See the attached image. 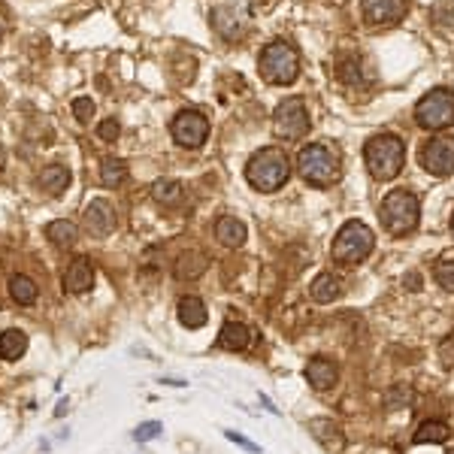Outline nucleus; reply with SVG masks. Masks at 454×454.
Listing matches in <instances>:
<instances>
[{
	"label": "nucleus",
	"instance_id": "nucleus-20",
	"mask_svg": "<svg viewBox=\"0 0 454 454\" xmlns=\"http://www.w3.org/2000/svg\"><path fill=\"white\" fill-rule=\"evenodd\" d=\"M309 294L315 303H333L342 294V279L333 276V272H318L315 282L309 285Z\"/></svg>",
	"mask_w": 454,
	"mask_h": 454
},
{
	"label": "nucleus",
	"instance_id": "nucleus-27",
	"mask_svg": "<svg viewBox=\"0 0 454 454\" xmlns=\"http://www.w3.org/2000/svg\"><path fill=\"white\" fill-rule=\"evenodd\" d=\"M125 179H127V167H125V160H118V158H106L103 164H100V182H103L106 188H118Z\"/></svg>",
	"mask_w": 454,
	"mask_h": 454
},
{
	"label": "nucleus",
	"instance_id": "nucleus-19",
	"mask_svg": "<svg viewBox=\"0 0 454 454\" xmlns=\"http://www.w3.org/2000/svg\"><path fill=\"white\" fill-rule=\"evenodd\" d=\"M248 342H251V330L242 321H227L218 333V346L227 351H242V348H248Z\"/></svg>",
	"mask_w": 454,
	"mask_h": 454
},
{
	"label": "nucleus",
	"instance_id": "nucleus-35",
	"mask_svg": "<svg viewBox=\"0 0 454 454\" xmlns=\"http://www.w3.org/2000/svg\"><path fill=\"white\" fill-rule=\"evenodd\" d=\"M225 436L230 439V442H237L239 448H246V451H251V454H260V446H255L251 439H246L242 433H237V430H225Z\"/></svg>",
	"mask_w": 454,
	"mask_h": 454
},
{
	"label": "nucleus",
	"instance_id": "nucleus-12",
	"mask_svg": "<svg viewBox=\"0 0 454 454\" xmlns=\"http://www.w3.org/2000/svg\"><path fill=\"white\" fill-rule=\"evenodd\" d=\"M85 225L94 237H109L115 230V209L106 197H94L85 206Z\"/></svg>",
	"mask_w": 454,
	"mask_h": 454
},
{
	"label": "nucleus",
	"instance_id": "nucleus-29",
	"mask_svg": "<svg viewBox=\"0 0 454 454\" xmlns=\"http://www.w3.org/2000/svg\"><path fill=\"white\" fill-rule=\"evenodd\" d=\"M151 197H155L158 203H164V206L179 203L182 200V185L176 179H158L155 185H151Z\"/></svg>",
	"mask_w": 454,
	"mask_h": 454
},
{
	"label": "nucleus",
	"instance_id": "nucleus-6",
	"mask_svg": "<svg viewBox=\"0 0 454 454\" xmlns=\"http://www.w3.org/2000/svg\"><path fill=\"white\" fill-rule=\"evenodd\" d=\"M372 246H376V237L363 221H346L336 239H333L330 258L339 260V264H360L363 258H370Z\"/></svg>",
	"mask_w": 454,
	"mask_h": 454
},
{
	"label": "nucleus",
	"instance_id": "nucleus-33",
	"mask_svg": "<svg viewBox=\"0 0 454 454\" xmlns=\"http://www.w3.org/2000/svg\"><path fill=\"white\" fill-rule=\"evenodd\" d=\"M73 115H76V121L88 125L91 115H94V100H91V97H76L73 100Z\"/></svg>",
	"mask_w": 454,
	"mask_h": 454
},
{
	"label": "nucleus",
	"instance_id": "nucleus-26",
	"mask_svg": "<svg viewBox=\"0 0 454 454\" xmlns=\"http://www.w3.org/2000/svg\"><path fill=\"white\" fill-rule=\"evenodd\" d=\"M448 424L446 421H424L421 427H418V433H415V442L418 446H439V442H446L448 439Z\"/></svg>",
	"mask_w": 454,
	"mask_h": 454
},
{
	"label": "nucleus",
	"instance_id": "nucleus-31",
	"mask_svg": "<svg viewBox=\"0 0 454 454\" xmlns=\"http://www.w3.org/2000/svg\"><path fill=\"white\" fill-rule=\"evenodd\" d=\"M339 79L346 85H351V88H360L363 85V64H360L358 58H348L346 64L339 67Z\"/></svg>",
	"mask_w": 454,
	"mask_h": 454
},
{
	"label": "nucleus",
	"instance_id": "nucleus-1",
	"mask_svg": "<svg viewBox=\"0 0 454 454\" xmlns=\"http://www.w3.org/2000/svg\"><path fill=\"white\" fill-rule=\"evenodd\" d=\"M363 160H367V170L379 182H391L393 176H400L403 164H406V146L393 134H379L363 149Z\"/></svg>",
	"mask_w": 454,
	"mask_h": 454
},
{
	"label": "nucleus",
	"instance_id": "nucleus-21",
	"mask_svg": "<svg viewBox=\"0 0 454 454\" xmlns=\"http://www.w3.org/2000/svg\"><path fill=\"white\" fill-rule=\"evenodd\" d=\"M206 267H209V260H206V255H200V251H185L179 260H176V279H182V282H194V279H200L206 272Z\"/></svg>",
	"mask_w": 454,
	"mask_h": 454
},
{
	"label": "nucleus",
	"instance_id": "nucleus-16",
	"mask_svg": "<svg viewBox=\"0 0 454 454\" xmlns=\"http://www.w3.org/2000/svg\"><path fill=\"white\" fill-rule=\"evenodd\" d=\"M309 433H312V436H315L327 451H339L342 446H346L342 427H339L336 421H330V418H312V421H309Z\"/></svg>",
	"mask_w": 454,
	"mask_h": 454
},
{
	"label": "nucleus",
	"instance_id": "nucleus-32",
	"mask_svg": "<svg viewBox=\"0 0 454 454\" xmlns=\"http://www.w3.org/2000/svg\"><path fill=\"white\" fill-rule=\"evenodd\" d=\"M160 433H164V424H160V421H143L134 430V439L137 442H151V439H158Z\"/></svg>",
	"mask_w": 454,
	"mask_h": 454
},
{
	"label": "nucleus",
	"instance_id": "nucleus-30",
	"mask_svg": "<svg viewBox=\"0 0 454 454\" xmlns=\"http://www.w3.org/2000/svg\"><path fill=\"white\" fill-rule=\"evenodd\" d=\"M430 18L439 27H454V0H433Z\"/></svg>",
	"mask_w": 454,
	"mask_h": 454
},
{
	"label": "nucleus",
	"instance_id": "nucleus-38",
	"mask_svg": "<svg viewBox=\"0 0 454 454\" xmlns=\"http://www.w3.org/2000/svg\"><path fill=\"white\" fill-rule=\"evenodd\" d=\"M260 403H264V409H267V412H272V415H279V409L270 403V397H260Z\"/></svg>",
	"mask_w": 454,
	"mask_h": 454
},
{
	"label": "nucleus",
	"instance_id": "nucleus-9",
	"mask_svg": "<svg viewBox=\"0 0 454 454\" xmlns=\"http://www.w3.org/2000/svg\"><path fill=\"white\" fill-rule=\"evenodd\" d=\"M170 134H173V139L179 146L200 149L209 137V121H206L203 113H197V109H182V113L173 118V125H170Z\"/></svg>",
	"mask_w": 454,
	"mask_h": 454
},
{
	"label": "nucleus",
	"instance_id": "nucleus-13",
	"mask_svg": "<svg viewBox=\"0 0 454 454\" xmlns=\"http://www.w3.org/2000/svg\"><path fill=\"white\" fill-rule=\"evenodd\" d=\"M61 285H64V291H70V294H85V291L94 288V264H91L88 258H76L73 264L64 270Z\"/></svg>",
	"mask_w": 454,
	"mask_h": 454
},
{
	"label": "nucleus",
	"instance_id": "nucleus-11",
	"mask_svg": "<svg viewBox=\"0 0 454 454\" xmlns=\"http://www.w3.org/2000/svg\"><path fill=\"white\" fill-rule=\"evenodd\" d=\"M363 9V18H367V25L372 27H391L397 25L403 15H406V0H363L360 4Z\"/></svg>",
	"mask_w": 454,
	"mask_h": 454
},
{
	"label": "nucleus",
	"instance_id": "nucleus-43",
	"mask_svg": "<svg viewBox=\"0 0 454 454\" xmlns=\"http://www.w3.org/2000/svg\"><path fill=\"white\" fill-rule=\"evenodd\" d=\"M448 454H454V448H451V451H448Z\"/></svg>",
	"mask_w": 454,
	"mask_h": 454
},
{
	"label": "nucleus",
	"instance_id": "nucleus-2",
	"mask_svg": "<svg viewBox=\"0 0 454 454\" xmlns=\"http://www.w3.org/2000/svg\"><path fill=\"white\" fill-rule=\"evenodd\" d=\"M288 176H291V160H288L285 151L276 149V146L260 149L246 167V179L258 191H276V188L285 185Z\"/></svg>",
	"mask_w": 454,
	"mask_h": 454
},
{
	"label": "nucleus",
	"instance_id": "nucleus-37",
	"mask_svg": "<svg viewBox=\"0 0 454 454\" xmlns=\"http://www.w3.org/2000/svg\"><path fill=\"white\" fill-rule=\"evenodd\" d=\"M67 409H70V403H67V400H61V403H58V409H55V418H64V415H67Z\"/></svg>",
	"mask_w": 454,
	"mask_h": 454
},
{
	"label": "nucleus",
	"instance_id": "nucleus-14",
	"mask_svg": "<svg viewBox=\"0 0 454 454\" xmlns=\"http://www.w3.org/2000/svg\"><path fill=\"white\" fill-rule=\"evenodd\" d=\"M246 13L239 6H215L212 9V27L218 30L225 39H237L246 30Z\"/></svg>",
	"mask_w": 454,
	"mask_h": 454
},
{
	"label": "nucleus",
	"instance_id": "nucleus-36",
	"mask_svg": "<svg viewBox=\"0 0 454 454\" xmlns=\"http://www.w3.org/2000/svg\"><path fill=\"white\" fill-rule=\"evenodd\" d=\"M403 285L409 291H421V276L418 272H406V276H403Z\"/></svg>",
	"mask_w": 454,
	"mask_h": 454
},
{
	"label": "nucleus",
	"instance_id": "nucleus-17",
	"mask_svg": "<svg viewBox=\"0 0 454 454\" xmlns=\"http://www.w3.org/2000/svg\"><path fill=\"white\" fill-rule=\"evenodd\" d=\"M176 312H179V324H182V327H188V330L203 327V324H206V318H209V312H206V306H203V300L194 297V294L182 297Z\"/></svg>",
	"mask_w": 454,
	"mask_h": 454
},
{
	"label": "nucleus",
	"instance_id": "nucleus-3",
	"mask_svg": "<svg viewBox=\"0 0 454 454\" xmlns=\"http://www.w3.org/2000/svg\"><path fill=\"white\" fill-rule=\"evenodd\" d=\"M297 170H300L303 179L312 182V185L327 188V185H333V182L339 179V158H336V151H330L327 146L309 143V146L300 149Z\"/></svg>",
	"mask_w": 454,
	"mask_h": 454
},
{
	"label": "nucleus",
	"instance_id": "nucleus-7",
	"mask_svg": "<svg viewBox=\"0 0 454 454\" xmlns=\"http://www.w3.org/2000/svg\"><path fill=\"white\" fill-rule=\"evenodd\" d=\"M415 121L424 130H442L454 125V91L436 88L424 94L415 106Z\"/></svg>",
	"mask_w": 454,
	"mask_h": 454
},
{
	"label": "nucleus",
	"instance_id": "nucleus-8",
	"mask_svg": "<svg viewBox=\"0 0 454 454\" xmlns=\"http://www.w3.org/2000/svg\"><path fill=\"white\" fill-rule=\"evenodd\" d=\"M272 127H276V137L282 139H303L309 134V109L303 97H288L285 103L276 106V115H272Z\"/></svg>",
	"mask_w": 454,
	"mask_h": 454
},
{
	"label": "nucleus",
	"instance_id": "nucleus-25",
	"mask_svg": "<svg viewBox=\"0 0 454 454\" xmlns=\"http://www.w3.org/2000/svg\"><path fill=\"white\" fill-rule=\"evenodd\" d=\"M9 297H13L18 306H30V303L37 300V285H34V279L22 276V272L9 276Z\"/></svg>",
	"mask_w": 454,
	"mask_h": 454
},
{
	"label": "nucleus",
	"instance_id": "nucleus-28",
	"mask_svg": "<svg viewBox=\"0 0 454 454\" xmlns=\"http://www.w3.org/2000/svg\"><path fill=\"white\" fill-rule=\"evenodd\" d=\"M433 276H436V282L442 288L454 294V248H448V251H442L439 255L436 267H433Z\"/></svg>",
	"mask_w": 454,
	"mask_h": 454
},
{
	"label": "nucleus",
	"instance_id": "nucleus-5",
	"mask_svg": "<svg viewBox=\"0 0 454 454\" xmlns=\"http://www.w3.org/2000/svg\"><path fill=\"white\" fill-rule=\"evenodd\" d=\"M418 218H421V203L412 191H391L382 203V221H385V230L393 237H403V234H412L418 227Z\"/></svg>",
	"mask_w": 454,
	"mask_h": 454
},
{
	"label": "nucleus",
	"instance_id": "nucleus-18",
	"mask_svg": "<svg viewBox=\"0 0 454 454\" xmlns=\"http://www.w3.org/2000/svg\"><path fill=\"white\" fill-rule=\"evenodd\" d=\"M215 237H218L221 246L239 248L242 242H246V225H242L239 218H234V215H221L215 221Z\"/></svg>",
	"mask_w": 454,
	"mask_h": 454
},
{
	"label": "nucleus",
	"instance_id": "nucleus-10",
	"mask_svg": "<svg viewBox=\"0 0 454 454\" xmlns=\"http://www.w3.org/2000/svg\"><path fill=\"white\" fill-rule=\"evenodd\" d=\"M421 164L433 176H451L454 173V137H436L421 149Z\"/></svg>",
	"mask_w": 454,
	"mask_h": 454
},
{
	"label": "nucleus",
	"instance_id": "nucleus-40",
	"mask_svg": "<svg viewBox=\"0 0 454 454\" xmlns=\"http://www.w3.org/2000/svg\"><path fill=\"white\" fill-rule=\"evenodd\" d=\"M6 167V151H4V146H0V170Z\"/></svg>",
	"mask_w": 454,
	"mask_h": 454
},
{
	"label": "nucleus",
	"instance_id": "nucleus-41",
	"mask_svg": "<svg viewBox=\"0 0 454 454\" xmlns=\"http://www.w3.org/2000/svg\"><path fill=\"white\" fill-rule=\"evenodd\" d=\"M451 234H454V215H451Z\"/></svg>",
	"mask_w": 454,
	"mask_h": 454
},
{
	"label": "nucleus",
	"instance_id": "nucleus-34",
	"mask_svg": "<svg viewBox=\"0 0 454 454\" xmlns=\"http://www.w3.org/2000/svg\"><path fill=\"white\" fill-rule=\"evenodd\" d=\"M118 134H121V125L115 118H106V121H100L97 125V137L103 139V143H115Z\"/></svg>",
	"mask_w": 454,
	"mask_h": 454
},
{
	"label": "nucleus",
	"instance_id": "nucleus-4",
	"mask_svg": "<svg viewBox=\"0 0 454 454\" xmlns=\"http://www.w3.org/2000/svg\"><path fill=\"white\" fill-rule=\"evenodd\" d=\"M297 73H300V55L285 39H276L260 52V76L270 85H291Z\"/></svg>",
	"mask_w": 454,
	"mask_h": 454
},
{
	"label": "nucleus",
	"instance_id": "nucleus-42",
	"mask_svg": "<svg viewBox=\"0 0 454 454\" xmlns=\"http://www.w3.org/2000/svg\"><path fill=\"white\" fill-rule=\"evenodd\" d=\"M333 4H346V0H333Z\"/></svg>",
	"mask_w": 454,
	"mask_h": 454
},
{
	"label": "nucleus",
	"instance_id": "nucleus-22",
	"mask_svg": "<svg viewBox=\"0 0 454 454\" xmlns=\"http://www.w3.org/2000/svg\"><path fill=\"white\" fill-rule=\"evenodd\" d=\"M67 185H70V170H67V167H61V164H49V167H43V173H39V188H43L46 194L58 197Z\"/></svg>",
	"mask_w": 454,
	"mask_h": 454
},
{
	"label": "nucleus",
	"instance_id": "nucleus-15",
	"mask_svg": "<svg viewBox=\"0 0 454 454\" xmlns=\"http://www.w3.org/2000/svg\"><path fill=\"white\" fill-rule=\"evenodd\" d=\"M303 376H306V382L315 391H327V388H333L336 385V379H339V367L333 360H327V358H312L309 363H306V370H303Z\"/></svg>",
	"mask_w": 454,
	"mask_h": 454
},
{
	"label": "nucleus",
	"instance_id": "nucleus-24",
	"mask_svg": "<svg viewBox=\"0 0 454 454\" xmlns=\"http://www.w3.org/2000/svg\"><path fill=\"white\" fill-rule=\"evenodd\" d=\"M46 237L55 242V246H73L79 237V227L70 218H55L46 225Z\"/></svg>",
	"mask_w": 454,
	"mask_h": 454
},
{
	"label": "nucleus",
	"instance_id": "nucleus-23",
	"mask_svg": "<svg viewBox=\"0 0 454 454\" xmlns=\"http://www.w3.org/2000/svg\"><path fill=\"white\" fill-rule=\"evenodd\" d=\"M27 351V333L25 330H4L0 333V358L4 360H18Z\"/></svg>",
	"mask_w": 454,
	"mask_h": 454
},
{
	"label": "nucleus",
	"instance_id": "nucleus-39",
	"mask_svg": "<svg viewBox=\"0 0 454 454\" xmlns=\"http://www.w3.org/2000/svg\"><path fill=\"white\" fill-rule=\"evenodd\" d=\"M167 385H176V388H182V385H188V382H182V379H164Z\"/></svg>",
	"mask_w": 454,
	"mask_h": 454
}]
</instances>
